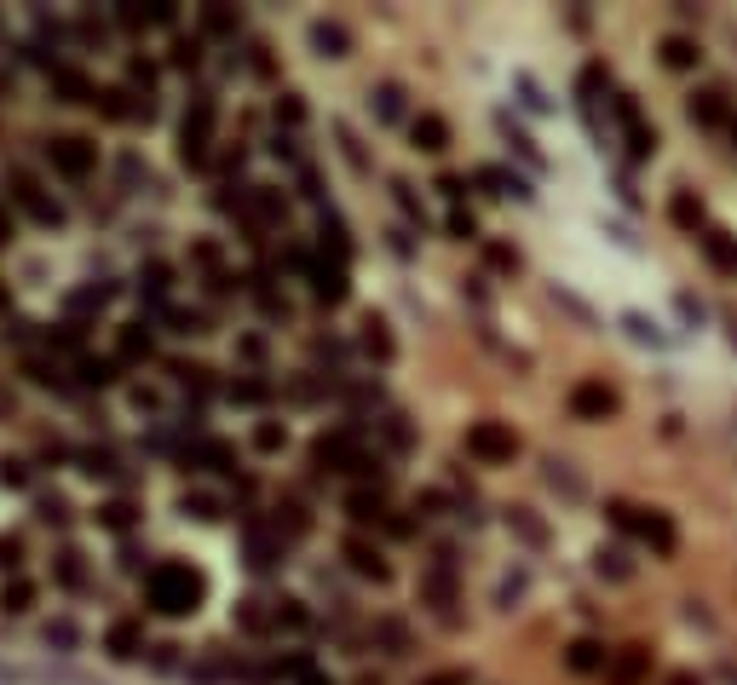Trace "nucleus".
<instances>
[{
    "instance_id": "obj_17",
    "label": "nucleus",
    "mask_w": 737,
    "mask_h": 685,
    "mask_svg": "<svg viewBox=\"0 0 737 685\" xmlns=\"http://www.w3.org/2000/svg\"><path fill=\"white\" fill-rule=\"evenodd\" d=\"M507 524H513V530H519V536H524V542H530V547H542V542H547L542 519H536L530 507H513V512H507Z\"/></svg>"
},
{
    "instance_id": "obj_32",
    "label": "nucleus",
    "mask_w": 737,
    "mask_h": 685,
    "mask_svg": "<svg viewBox=\"0 0 737 685\" xmlns=\"http://www.w3.org/2000/svg\"><path fill=\"white\" fill-rule=\"evenodd\" d=\"M104 524H109V530H127V524H133V507H127V501H116V507H104Z\"/></svg>"
},
{
    "instance_id": "obj_2",
    "label": "nucleus",
    "mask_w": 737,
    "mask_h": 685,
    "mask_svg": "<svg viewBox=\"0 0 737 685\" xmlns=\"http://www.w3.org/2000/svg\"><path fill=\"white\" fill-rule=\"evenodd\" d=\"M513 449H519V438H513L501 421H478L473 432H466V455L484 461V467H496V461H513Z\"/></svg>"
},
{
    "instance_id": "obj_18",
    "label": "nucleus",
    "mask_w": 737,
    "mask_h": 685,
    "mask_svg": "<svg viewBox=\"0 0 737 685\" xmlns=\"http://www.w3.org/2000/svg\"><path fill=\"white\" fill-rule=\"evenodd\" d=\"M478 179H484V185H496V196H530V185H524L519 173H507V167H484Z\"/></svg>"
},
{
    "instance_id": "obj_20",
    "label": "nucleus",
    "mask_w": 737,
    "mask_h": 685,
    "mask_svg": "<svg viewBox=\"0 0 737 685\" xmlns=\"http://www.w3.org/2000/svg\"><path fill=\"white\" fill-rule=\"evenodd\" d=\"M363 351H368V358H380V363L392 358V334H386V323H375V317L363 323Z\"/></svg>"
},
{
    "instance_id": "obj_37",
    "label": "nucleus",
    "mask_w": 737,
    "mask_h": 685,
    "mask_svg": "<svg viewBox=\"0 0 737 685\" xmlns=\"http://www.w3.org/2000/svg\"><path fill=\"white\" fill-rule=\"evenodd\" d=\"M260 449H282V426H260Z\"/></svg>"
},
{
    "instance_id": "obj_29",
    "label": "nucleus",
    "mask_w": 737,
    "mask_h": 685,
    "mask_svg": "<svg viewBox=\"0 0 737 685\" xmlns=\"http://www.w3.org/2000/svg\"><path fill=\"white\" fill-rule=\"evenodd\" d=\"M611 524H617V530H640V507H628V501H611Z\"/></svg>"
},
{
    "instance_id": "obj_11",
    "label": "nucleus",
    "mask_w": 737,
    "mask_h": 685,
    "mask_svg": "<svg viewBox=\"0 0 737 685\" xmlns=\"http://www.w3.org/2000/svg\"><path fill=\"white\" fill-rule=\"evenodd\" d=\"M312 46L323 58H346V46H352V35L340 29V23H312Z\"/></svg>"
},
{
    "instance_id": "obj_30",
    "label": "nucleus",
    "mask_w": 737,
    "mask_h": 685,
    "mask_svg": "<svg viewBox=\"0 0 737 685\" xmlns=\"http://www.w3.org/2000/svg\"><path fill=\"white\" fill-rule=\"evenodd\" d=\"M634 340H645V346H668V334H657V323H645V317H628Z\"/></svg>"
},
{
    "instance_id": "obj_19",
    "label": "nucleus",
    "mask_w": 737,
    "mask_h": 685,
    "mask_svg": "<svg viewBox=\"0 0 737 685\" xmlns=\"http://www.w3.org/2000/svg\"><path fill=\"white\" fill-rule=\"evenodd\" d=\"M139 645H144V633L133 628V622H116V628H109V651L116 657H139Z\"/></svg>"
},
{
    "instance_id": "obj_8",
    "label": "nucleus",
    "mask_w": 737,
    "mask_h": 685,
    "mask_svg": "<svg viewBox=\"0 0 737 685\" xmlns=\"http://www.w3.org/2000/svg\"><path fill=\"white\" fill-rule=\"evenodd\" d=\"M317 467H335V472H346V467H358V455H352V432H335V438H317Z\"/></svg>"
},
{
    "instance_id": "obj_1",
    "label": "nucleus",
    "mask_w": 737,
    "mask_h": 685,
    "mask_svg": "<svg viewBox=\"0 0 737 685\" xmlns=\"http://www.w3.org/2000/svg\"><path fill=\"white\" fill-rule=\"evenodd\" d=\"M144 593H150V605L162 610V616H184V610H196V599H202V576H196L190 565H156L150 582H144Z\"/></svg>"
},
{
    "instance_id": "obj_28",
    "label": "nucleus",
    "mask_w": 737,
    "mask_h": 685,
    "mask_svg": "<svg viewBox=\"0 0 737 685\" xmlns=\"http://www.w3.org/2000/svg\"><path fill=\"white\" fill-rule=\"evenodd\" d=\"M282 207H288L282 196H271V190H254V214H260V219H282Z\"/></svg>"
},
{
    "instance_id": "obj_24",
    "label": "nucleus",
    "mask_w": 737,
    "mask_h": 685,
    "mask_svg": "<svg viewBox=\"0 0 737 685\" xmlns=\"http://www.w3.org/2000/svg\"><path fill=\"white\" fill-rule=\"evenodd\" d=\"M346 507H352V519H363V524H368V519H380V512H386V501H380V496H368V489H358V496H352Z\"/></svg>"
},
{
    "instance_id": "obj_16",
    "label": "nucleus",
    "mask_w": 737,
    "mask_h": 685,
    "mask_svg": "<svg viewBox=\"0 0 737 685\" xmlns=\"http://www.w3.org/2000/svg\"><path fill=\"white\" fill-rule=\"evenodd\" d=\"M415 144H421V150H449L444 116H415Z\"/></svg>"
},
{
    "instance_id": "obj_35",
    "label": "nucleus",
    "mask_w": 737,
    "mask_h": 685,
    "mask_svg": "<svg viewBox=\"0 0 737 685\" xmlns=\"http://www.w3.org/2000/svg\"><path fill=\"white\" fill-rule=\"evenodd\" d=\"M23 605H29V587H23V582H12V593H6V610H23Z\"/></svg>"
},
{
    "instance_id": "obj_21",
    "label": "nucleus",
    "mask_w": 737,
    "mask_h": 685,
    "mask_svg": "<svg viewBox=\"0 0 737 685\" xmlns=\"http://www.w3.org/2000/svg\"><path fill=\"white\" fill-rule=\"evenodd\" d=\"M501 133H507V144H513V150H519V156H524V162H530V167H542V150H536V144H530V133H519V127H513L507 116H501Z\"/></svg>"
},
{
    "instance_id": "obj_9",
    "label": "nucleus",
    "mask_w": 737,
    "mask_h": 685,
    "mask_svg": "<svg viewBox=\"0 0 737 685\" xmlns=\"http://www.w3.org/2000/svg\"><path fill=\"white\" fill-rule=\"evenodd\" d=\"M53 167H58V173H69V179H81L93 167V150L81 139H58L53 144Z\"/></svg>"
},
{
    "instance_id": "obj_14",
    "label": "nucleus",
    "mask_w": 737,
    "mask_h": 685,
    "mask_svg": "<svg viewBox=\"0 0 737 685\" xmlns=\"http://www.w3.org/2000/svg\"><path fill=\"white\" fill-rule=\"evenodd\" d=\"M692 121H703V127H720L726 121V93H692Z\"/></svg>"
},
{
    "instance_id": "obj_33",
    "label": "nucleus",
    "mask_w": 737,
    "mask_h": 685,
    "mask_svg": "<svg viewBox=\"0 0 737 685\" xmlns=\"http://www.w3.org/2000/svg\"><path fill=\"white\" fill-rule=\"evenodd\" d=\"M519 93H524V104H530V109H547V98H542V87H536L530 76H519Z\"/></svg>"
},
{
    "instance_id": "obj_7",
    "label": "nucleus",
    "mask_w": 737,
    "mask_h": 685,
    "mask_svg": "<svg viewBox=\"0 0 737 685\" xmlns=\"http://www.w3.org/2000/svg\"><path fill=\"white\" fill-rule=\"evenodd\" d=\"M640 536L651 542V553H662V559L680 547V536H674V519H668V512H657V507L640 512Z\"/></svg>"
},
{
    "instance_id": "obj_10",
    "label": "nucleus",
    "mask_w": 737,
    "mask_h": 685,
    "mask_svg": "<svg viewBox=\"0 0 737 685\" xmlns=\"http://www.w3.org/2000/svg\"><path fill=\"white\" fill-rule=\"evenodd\" d=\"M645 663H651V657L640 651V645H628V651H617V657H611V668H605V674H611V685H640V680H645Z\"/></svg>"
},
{
    "instance_id": "obj_3",
    "label": "nucleus",
    "mask_w": 737,
    "mask_h": 685,
    "mask_svg": "<svg viewBox=\"0 0 737 685\" xmlns=\"http://www.w3.org/2000/svg\"><path fill=\"white\" fill-rule=\"evenodd\" d=\"M611 109H617V121H622V133H628V156L634 162H645L651 150H657V133L645 127V116H640V104H634L628 93H617L611 98Z\"/></svg>"
},
{
    "instance_id": "obj_26",
    "label": "nucleus",
    "mask_w": 737,
    "mask_h": 685,
    "mask_svg": "<svg viewBox=\"0 0 737 685\" xmlns=\"http://www.w3.org/2000/svg\"><path fill=\"white\" fill-rule=\"evenodd\" d=\"M697 219H703V207L692 202V196H674V225H685V230H697Z\"/></svg>"
},
{
    "instance_id": "obj_36",
    "label": "nucleus",
    "mask_w": 737,
    "mask_h": 685,
    "mask_svg": "<svg viewBox=\"0 0 737 685\" xmlns=\"http://www.w3.org/2000/svg\"><path fill=\"white\" fill-rule=\"evenodd\" d=\"M449 230L466 242V237H473V214H449Z\"/></svg>"
},
{
    "instance_id": "obj_34",
    "label": "nucleus",
    "mask_w": 737,
    "mask_h": 685,
    "mask_svg": "<svg viewBox=\"0 0 737 685\" xmlns=\"http://www.w3.org/2000/svg\"><path fill=\"white\" fill-rule=\"evenodd\" d=\"M277 116H282V121H305V109H300V98H294V93H282V104H277Z\"/></svg>"
},
{
    "instance_id": "obj_15",
    "label": "nucleus",
    "mask_w": 737,
    "mask_h": 685,
    "mask_svg": "<svg viewBox=\"0 0 737 685\" xmlns=\"http://www.w3.org/2000/svg\"><path fill=\"white\" fill-rule=\"evenodd\" d=\"M346 559H352V570H358V576H375V582H386V559H380L368 542H346Z\"/></svg>"
},
{
    "instance_id": "obj_23",
    "label": "nucleus",
    "mask_w": 737,
    "mask_h": 685,
    "mask_svg": "<svg viewBox=\"0 0 737 685\" xmlns=\"http://www.w3.org/2000/svg\"><path fill=\"white\" fill-rule=\"evenodd\" d=\"M703 248H709V260H715V265H726V271H737V248H732L726 237H720V230H709V237H703Z\"/></svg>"
},
{
    "instance_id": "obj_6",
    "label": "nucleus",
    "mask_w": 737,
    "mask_h": 685,
    "mask_svg": "<svg viewBox=\"0 0 737 685\" xmlns=\"http://www.w3.org/2000/svg\"><path fill=\"white\" fill-rule=\"evenodd\" d=\"M312 294H317L323 305L346 300V265H340V260H317V265H312Z\"/></svg>"
},
{
    "instance_id": "obj_12",
    "label": "nucleus",
    "mask_w": 737,
    "mask_h": 685,
    "mask_svg": "<svg viewBox=\"0 0 737 685\" xmlns=\"http://www.w3.org/2000/svg\"><path fill=\"white\" fill-rule=\"evenodd\" d=\"M697 58H703V52H697L692 35H668V41H662V64H668V69H697Z\"/></svg>"
},
{
    "instance_id": "obj_39",
    "label": "nucleus",
    "mask_w": 737,
    "mask_h": 685,
    "mask_svg": "<svg viewBox=\"0 0 737 685\" xmlns=\"http://www.w3.org/2000/svg\"><path fill=\"white\" fill-rule=\"evenodd\" d=\"M300 685H328L323 674H312V668H305V674H300Z\"/></svg>"
},
{
    "instance_id": "obj_31",
    "label": "nucleus",
    "mask_w": 737,
    "mask_h": 685,
    "mask_svg": "<svg viewBox=\"0 0 737 685\" xmlns=\"http://www.w3.org/2000/svg\"><path fill=\"white\" fill-rule=\"evenodd\" d=\"M599 570H605L611 582H628V559L622 553H599Z\"/></svg>"
},
{
    "instance_id": "obj_4",
    "label": "nucleus",
    "mask_w": 737,
    "mask_h": 685,
    "mask_svg": "<svg viewBox=\"0 0 737 685\" xmlns=\"http://www.w3.org/2000/svg\"><path fill=\"white\" fill-rule=\"evenodd\" d=\"M571 415L576 421H605V415H617V391L605 381H582L571 391Z\"/></svg>"
},
{
    "instance_id": "obj_13",
    "label": "nucleus",
    "mask_w": 737,
    "mask_h": 685,
    "mask_svg": "<svg viewBox=\"0 0 737 685\" xmlns=\"http://www.w3.org/2000/svg\"><path fill=\"white\" fill-rule=\"evenodd\" d=\"M571 668H576V674H599V668H611L605 645H599V640H576L571 645Z\"/></svg>"
},
{
    "instance_id": "obj_22",
    "label": "nucleus",
    "mask_w": 737,
    "mask_h": 685,
    "mask_svg": "<svg viewBox=\"0 0 737 685\" xmlns=\"http://www.w3.org/2000/svg\"><path fill=\"white\" fill-rule=\"evenodd\" d=\"M547 484L564 489V496H582V479L571 472V461H547Z\"/></svg>"
},
{
    "instance_id": "obj_38",
    "label": "nucleus",
    "mask_w": 737,
    "mask_h": 685,
    "mask_svg": "<svg viewBox=\"0 0 737 685\" xmlns=\"http://www.w3.org/2000/svg\"><path fill=\"white\" fill-rule=\"evenodd\" d=\"M668 685H703L697 674H668Z\"/></svg>"
},
{
    "instance_id": "obj_27",
    "label": "nucleus",
    "mask_w": 737,
    "mask_h": 685,
    "mask_svg": "<svg viewBox=\"0 0 737 685\" xmlns=\"http://www.w3.org/2000/svg\"><path fill=\"white\" fill-rule=\"evenodd\" d=\"M144 351H150V334H144V328L133 323L127 334H121V358H144Z\"/></svg>"
},
{
    "instance_id": "obj_5",
    "label": "nucleus",
    "mask_w": 737,
    "mask_h": 685,
    "mask_svg": "<svg viewBox=\"0 0 737 685\" xmlns=\"http://www.w3.org/2000/svg\"><path fill=\"white\" fill-rule=\"evenodd\" d=\"M207 133H214V98H196V109L184 116V162L207 156Z\"/></svg>"
},
{
    "instance_id": "obj_25",
    "label": "nucleus",
    "mask_w": 737,
    "mask_h": 685,
    "mask_svg": "<svg viewBox=\"0 0 737 685\" xmlns=\"http://www.w3.org/2000/svg\"><path fill=\"white\" fill-rule=\"evenodd\" d=\"M375 109H380V121H398L403 116V93L398 87H380L375 93Z\"/></svg>"
}]
</instances>
